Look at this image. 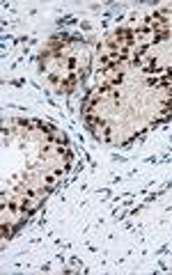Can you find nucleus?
<instances>
[{"instance_id":"f257e3e1","label":"nucleus","mask_w":172,"mask_h":275,"mask_svg":"<svg viewBox=\"0 0 172 275\" xmlns=\"http://www.w3.org/2000/svg\"><path fill=\"white\" fill-rule=\"evenodd\" d=\"M168 37H170V30H168V28H163V30H158L156 34H154V44H161V41H163V39H168Z\"/></svg>"},{"instance_id":"f03ea898","label":"nucleus","mask_w":172,"mask_h":275,"mask_svg":"<svg viewBox=\"0 0 172 275\" xmlns=\"http://www.w3.org/2000/svg\"><path fill=\"white\" fill-rule=\"evenodd\" d=\"M9 229H12L9 225H2V239H9V234H12Z\"/></svg>"},{"instance_id":"7ed1b4c3","label":"nucleus","mask_w":172,"mask_h":275,"mask_svg":"<svg viewBox=\"0 0 172 275\" xmlns=\"http://www.w3.org/2000/svg\"><path fill=\"white\" fill-rule=\"evenodd\" d=\"M46 183H48V186H53V183H55V177H53V174H51V177H46Z\"/></svg>"}]
</instances>
